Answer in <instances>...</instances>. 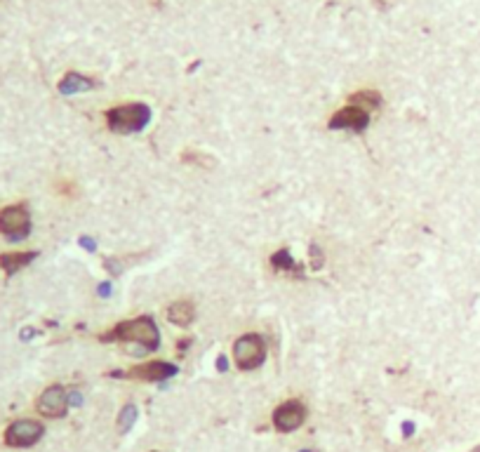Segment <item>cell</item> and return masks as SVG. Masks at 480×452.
I'll return each mask as SVG.
<instances>
[{"label": "cell", "instance_id": "1", "mask_svg": "<svg viewBox=\"0 0 480 452\" xmlns=\"http://www.w3.org/2000/svg\"><path fill=\"white\" fill-rule=\"evenodd\" d=\"M101 342H130V344H139V347L146 351H155L160 344V332H158V328H155L153 318L139 316V318L118 323L111 332H106L101 337Z\"/></svg>", "mask_w": 480, "mask_h": 452}, {"label": "cell", "instance_id": "2", "mask_svg": "<svg viewBox=\"0 0 480 452\" xmlns=\"http://www.w3.org/2000/svg\"><path fill=\"white\" fill-rule=\"evenodd\" d=\"M151 120V109L146 104L132 102V104H120L106 111V123H109L111 132L118 134H132L141 132Z\"/></svg>", "mask_w": 480, "mask_h": 452}, {"label": "cell", "instance_id": "3", "mask_svg": "<svg viewBox=\"0 0 480 452\" xmlns=\"http://www.w3.org/2000/svg\"><path fill=\"white\" fill-rule=\"evenodd\" d=\"M233 359H235V366L245 370V373L261 368L264 359H266V344H264V340L257 332L242 335L233 344Z\"/></svg>", "mask_w": 480, "mask_h": 452}, {"label": "cell", "instance_id": "4", "mask_svg": "<svg viewBox=\"0 0 480 452\" xmlns=\"http://www.w3.org/2000/svg\"><path fill=\"white\" fill-rule=\"evenodd\" d=\"M0 233L15 243L31 233V214L26 205H10L0 210Z\"/></svg>", "mask_w": 480, "mask_h": 452}, {"label": "cell", "instance_id": "5", "mask_svg": "<svg viewBox=\"0 0 480 452\" xmlns=\"http://www.w3.org/2000/svg\"><path fill=\"white\" fill-rule=\"evenodd\" d=\"M45 434V427L36 420H17L5 429V443L10 448H31Z\"/></svg>", "mask_w": 480, "mask_h": 452}, {"label": "cell", "instance_id": "6", "mask_svg": "<svg viewBox=\"0 0 480 452\" xmlns=\"http://www.w3.org/2000/svg\"><path fill=\"white\" fill-rule=\"evenodd\" d=\"M370 125V111L361 109L356 104L344 106L330 118V127L332 130H351V132H365Z\"/></svg>", "mask_w": 480, "mask_h": 452}, {"label": "cell", "instance_id": "7", "mask_svg": "<svg viewBox=\"0 0 480 452\" xmlns=\"http://www.w3.org/2000/svg\"><path fill=\"white\" fill-rule=\"evenodd\" d=\"M69 410V394H66L64 387H47L38 398V413L50 417V420H59V417L66 415Z\"/></svg>", "mask_w": 480, "mask_h": 452}, {"label": "cell", "instance_id": "8", "mask_svg": "<svg viewBox=\"0 0 480 452\" xmlns=\"http://www.w3.org/2000/svg\"><path fill=\"white\" fill-rule=\"evenodd\" d=\"M304 420H306V408H304L301 401H285L273 413V427L283 431V434L299 429Z\"/></svg>", "mask_w": 480, "mask_h": 452}, {"label": "cell", "instance_id": "9", "mask_svg": "<svg viewBox=\"0 0 480 452\" xmlns=\"http://www.w3.org/2000/svg\"><path fill=\"white\" fill-rule=\"evenodd\" d=\"M174 375H177V368L165 361H151V363H144V366L127 370V377L137 382H163Z\"/></svg>", "mask_w": 480, "mask_h": 452}, {"label": "cell", "instance_id": "10", "mask_svg": "<svg viewBox=\"0 0 480 452\" xmlns=\"http://www.w3.org/2000/svg\"><path fill=\"white\" fill-rule=\"evenodd\" d=\"M167 318H170L174 325L186 328V325H191L193 318H195V306L191 304V302L179 299V302H174L170 309H167Z\"/></svg>", "mask_w": 480, "mask_h": 452}, {"label": "cell", "instance_id": "11", "mask_svg": "<svg viewBox=\"0 0 480 452\" xmlns=\"http://www.w3.org/2000/svg\"><path fill=\"white\" fill-rule=\"evenodd\" d=\"M94 87V80L83 76V73H66L62 78V83H59V92L62 94H78V92H87Z\"/></svg>", "mask_w": 480, "mask_h": 452}, {"label": "cell", "instance_id": "12", "mask_svg": "<svg viewBox=\"0 0 480 452\" xmlns=\"http://www.w3.org/2000/svg\"><path fill=\"white\" fill-rule=\"evenodd\" d=\"M36 257H38L36 252H10V254H3V257H0V266H3V271L8 276H15L19 269L29 266Z\"/></svg>", "mask_w": 480, "mask_h": 452}, {"label": "cell", "instance_id": "13", "mask_svg": "<svg viewBox=\"0 0 480 452\" xmlns=\"http://www.w3.org/2000/svg\"><path fill=\"white\" fill-rule=\"evenodd\" d=\"M351 104L361 106L365 111H372V109H380L382 106V97H380V92H375V90H361V92L351 94Z\"/></svg>", "mask_w": 480, "mask_h": 452}, {"label": "cell", "instance_id": "14", "mask_svg": "<svg viewBox=\"0 0 480 452\" xmlns=\"http://www.w3.org/2000/svg\"><path fill=\"white\" fill-rule=\"evenodd\" d=\"M271 264H273L275 271H297V261L292 259V254H290L287 250L275 252L271 257Z\"/></svg>", "mask_w": 480, "mask_h": 452}, {"label": "cell", "instance_id": "15", "mask_svg": "<svg viewBox=\"0 0 480 452\" xmlns=\"http://www.w3.org/2000/svg\"><path fill=\"white\" fill-rule=\"evenodd\" d=\"M134 422H137V406H125L120 410V417H118V429L120 434H125V431H130L134 427Z\"/></svg>", "mask_w": 480, "mask_h": 452}, {"label": "cell", "instance_id": "16", "mask_svg": "<svg viewBox=\"0 0 480 452\" xmlns=\"http://www.w3.org/2000/svg\"><path fill=\"white\" fill-rule=\"evenodd\" d=\"M217 368H219V370H226V361H224V359H219V361H217Z\"/></svg>", "mask_w": 480, "mask_h": 452}, {"label": "cell", "instance_id": "17", "mask_svg": "<svg viewBox=\"0 0 480 452\" xmlns=\"http://www.w3.org/2000/svg\"><path fill=\"white\" fill-rule=\"evenodd\" d=\"M301 452H311V450H301Z\"/></svg>", "mask_w": 480, "mask_h": 452}]
</instances>
